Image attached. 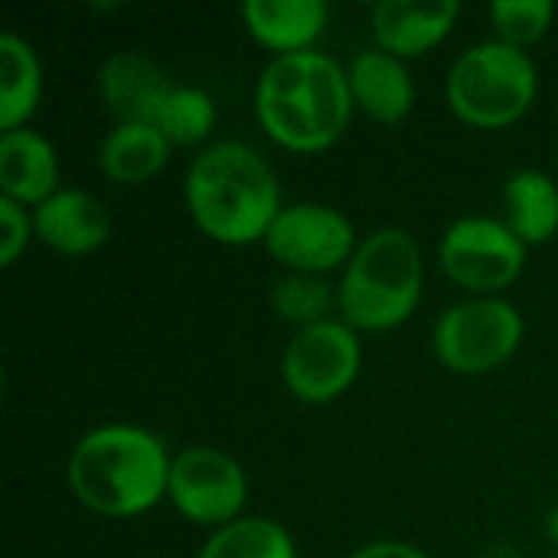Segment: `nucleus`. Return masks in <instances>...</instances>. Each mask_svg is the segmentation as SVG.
Instances as JSON below:
<instances>
[{"instance_id": "obj_1", "label": "nucleus", "mask_w": 558, "mask_h": 558, "mask_svg": "<svg viewBox=\"0 0 558 558\" xmlns=\"http://www.w3.org/2000/svg\"><path fill=\"white\" fill-rule=\"evenodd\" d=\"M353 111L356 105L347 69L317 49L275 56L255 85V118L262 131L294 154L333 147Z\"/></svg>"}, {"instance_id": "obj_2", "label": "nucleus", "mask_w": 558, "mask_h": 558, "mask_svg": "<svg viewBox=\"0 0 558 558\" xmlns=\"http://www.w3.org/2000/svg\"><path fill=\"white\" fill-rule=\"evenodd\" d=\"M183 196L196 229L235 248L265 242L275 216L284 209L275 170L242 141L203 147L186 170Z\"/></svg>"}, {"instance_id": "obj_3", "label": "nucleus", "mask_w": 558, "mask_h": 558, "mask_svg": "<svg viewBox=\"0 0 558 558\" xmlns=\"http://www.w3.org/2000/svg\"><path fill=\"white\" fill-rule=\"evenodd\" d=\"M173 458L141 425H101L82 435L65 464L72 497L108 520H134L167 500Z\"/></svg>"}, {"instance_id": "obj_4", "label": "nucleus", "mask_w": 558, "mask_h": 558, "mask_svg": "<svg viewBox=\"0 0 558 558\" xmlns=\"http://www.w3.org/2000/svg\"><path fill=\"white\" fill-rule=\"evenodd\" d=\"M425 288V258L412 232L386 226L369 232L347 262L337 284V311L356 333L402 327Z\"/></svg>"}, {"instance_id": "obj_5", "label": "nucleus", "mask_w": 558, "mask_h": 558, "mask_svg": "<svg viewBox=\"0 0 558 558\" xmlns=\"http://www.w3.org/2000/svg\"><path fill=\"white\" fill-rule=\"evenodd\" d=\"M445 92L464 124L500 131L530 114L539 95V72L530 52L487 39L454 59Z\"/></svg>"}, {"instance_id": "obj_6", "label": "nucleus", "mask_w": 558, "mask_h": 558, "mask_svg": "<svg viewBox=\"0 0 558 558\" xmlns=\"http://www.w3.org/2000/svg\"><path fill=\"white\" fill-rule=\"evenodd\" d=\"M523 333V314L507 298H468L435 320L432 350L448 373L484 376L517 356Z\"/></svg>"}, {"instance_id": "obj_7", "label": "nucleus", "mask_w": 558, "mask_h": 558, "mask_svg": "<svg viewBox=\"0 0 558 558\" xmlns=\"http://www.w3.org/2000/svg\"><path fill=\"white\" fill-rule=\"evenodd\" d=\"M441 271L471 298H500L526 268V245L504 219L464 216L438 242Z\"/></svg>"}, {"instance_id": "obj_8", "label": "nucleus", "mask_w": 558, "mask_h": 558, "mask_svg": "<svg viewBox=\"0 0 558 558\" xmlns=\"http://www.w3.org/2000/svg\"><path fill=\"white\" fill-rule=\"evenodd\" d=\"M363 366L360 333L347 320H324L298 330L281 353V379L298 402H337L356 383Z\"/></svg>"}, {"instance_id": "obj_9", "label": "nucleus", "mask_w": 558, "mask_h": 558, "mask_svg": "<svg viewBox=\"0 0 558 558\" xmlns=\"http://www.w3.org/2000/svg\"><path fill=\"white\" fill-rule=\"evenodd\" d=\"M167 500L186 523L219 530L242 520L248 477L229 451L193 445L170 464Z\"/></svg>"}, {"instance_id": "obj_10", "label": "nucleus", "mask_w": 558, "mask_h": 558, "mask_svg": "<svg viewBox=\"0 0 558 558\" xmlns=\"http://www.w3.org/2000/svg\"><path fill=\"white\" fill-rule=\"evenodd\" d=\"M356 245L353 222L327 203H288L265 235L268 255L288 275L324 278L333 268H347Z\"/></svg>"}, {"instance_id": "obj_11", "label": "nucleus", "mask_w": 558, "mask_h": 558, "mask_svg": "<svg viewBox=\"0 0 558 558\" xmlns=\"http://www.w3.org/2000/svg\"><path fill=\"white\" fill-rule=\"evenodd\" d=\"M458 16V0H379L373 7V39L383 52L415 59L441 46Z\"/></svg>"}, {"instance_id": "obj_12", "label": "nucleus", "mask_w": 558, "mask_h": 558, "mask_svg": "<svg viewBox=\"0 0 558 558\" xmlns=\"http://www.w3.org/2000/svg\"><path fill=\"white\" fill-rule=\"evenodd\" d=\"M36 239L69 258L98 252L111 235V216L105 203L85 190H59L33 209Z\"/></svg>"}, {"instance_id": "obj_13", "label": "nucleus", "mask_w": 558, "mask_h": 558, "mask_svg": "<svg viewBox=\"0 0 558 558\" xmlns=\"http://www.w3.org/2000/svg\"><path fill=\"white\" fill-rule=\"evenodd\" d=\"M173 82L141 52H111L98 69V95L118 124H154Z\"/></svg>"}, {"instance_id": "obj_14", "label": "nucleus", "mask_w": 558, "mask_h": 558, "mask_svg": "<svg viewBox=\"0 0 558 558\" xmlns=\"http://www.w3.org/2000/svg\"><path fill=\"white\" fill-rule=\"evenodd\" d=\"M347 75L356 111H363L376 124H399L412 114L415 82L405 59L383 49H363L347 65Z\"/></svg>"}, {"instance_id": "obj_15", "label": "nucleus", "mask_w": 558, "mask_h": 558, "mask_svg": "<svg viewBox=\"0 0 558 558\" xmlns=\"http://www.w3.org/2000/svg\"><path fill=\"white\" fill-rule=\"evenodd\" d=\"M59 186V154L33 128L0 134V196L26 209L43 206Z\"/></svg>"}, {"instance_id": "obj_16", "label": "nucleus", "mask_w": 558, "mask_h": 558, "mask_svg": "<svg viewBox=\"0 0 558 558\" xmlns=\"http://www.w3.org/2000/svg\"><path fill=\"white\" fill-rule=\"evenodd\" d=\"M248 36L275 56L311 52L324 36L330 7L324 0H248L242 7Z\"/></svg>"}, {"instance_id": "obj_17", "label": "nucleus", "mask_w": 558, "mask_h": 558, "mask_svg": "<svg viewBox=\"0 0 558 558\" xmlns=\"http://www.w3.org/2000/svg\"><path fill=\"white\" fill-rule=\"evenodd\" d=\"M170 150L173 144L154 124H114L98 147V167L111 183L141 186L167 167Z\"/></svg>"}, {"instance_id": "obj_18", "label": "nucleus", "mask_w": 558, "mask_h": 558, "mask_svg": "<svg viewBox=\"0 0 558 558\" xmlns=\"http://www.w3.org/2000/svg\"><path fill=\"white\" fill-rule=\"evenodd\" d=\"M504 209L513 235L530 245H546L558 235V183L543 170H517L504 183Z\"/></svg>"}, {"instance_id": "obj_19", "label": "nucleus", "mask_w": 558, "mask_h": 558, "mask_svg": "<svg viewBox=\"0 0 558 558\" xmlns=\"http://www.w3.org/2000/svg\"><path fill=\"white\" fill-rule=\"evenodd\" d=\"M43 98V65L36 49L16 36H0V131H20Z\"/></svg>"}, {"instance_id": "obj_20", "label": "nucleus", "mask_w": 558, "mask_h": 558, "mask_svg": "<svg viewBox=\"0 0 558 558\" xmlns=\"http://www.w3.org/2000/svg\"><path fill=\"white\" fill-rule=\"evenodd\" d=\"M196 558H298L291 533L265 517H242L209 533Z\"/></svg>"}, {"instance_id": "obj_21", "label": "nucleus", "mask_w": 558, "mask_h": 558, "mask_svg": "<svg viewBox=\"0 0 558 558\" xmlns=\"http://www.w3.org/2000/svg\"><path fill=\"white\" fill-rule=\"evenodd\" d=\"M213 124H216V105H213L209 92H203L196 85H173L154 118V128L173 147L203 144L209 137Z\"/></svg>"}, {"instance_id": "obj_22", "label": "nucleus", "mask_w": 558, "mask_h": 558, "mask_svg": "<svg viewBox=\"0 0 558 558\" xmlns=\"http://www.w3.org/2000/svg\"><path fill=\"white\" fill-rule=\"evenodd\" d=\"M337 291L320 275H284L271 288V311L298 330L330 320Z\"/></svg>"}, {"instance_id": "obj_23", "label": "nucleus", "mask_w": 558, "mask_h": 558, "mask_svg": "<svg viewBox=\"0 0 558 558\" xmlns=\"http://www.w3.org/2000/svg\"><path fill=\"white\" fill-rule=\"evenodd\" d=\"M487 16L500 43L526 52L553 29L556 7L549 0H494Z\"/></svg>"}, {"instance_id": "obj_24", "label": "nucleus", "mask_w": 558, "mask_h": 558, "mask_svg": "<svg viewBox=\"0 0 558 558\" xmlns=\"http://www.w3.org/2000/svg\"><path fill=\"white\" fill-rule=\"evenodd\" d=\"M33 235V209L0 196V265L13 268Z\"/></svg>"}, {"instance_id": "obj_25", "label": "nucleus", "mask_w": 558, "mask_h": 558, "mask_svg": "<svg viewBox=\"0 0 558 558\" xmlns=\"http://www.w3.org/2000/svg\"><path fill=\"white\" fill-rule=\"evenodd\" d=\"M347 558H432L425 549L412 546V543H399V539H379V543H369L356 553H350Z\"/></svg>"}, {"instance_id": "obj_26", "label": "nucleus", "mask_w": 558, "mask_h": 558, "mask_svg": "<svg viewBox=\"0 0 558 558\" xmlns=\"http://www.w3.org/2000/svg\"><path fill=\"white\" fill-rule=\"evenodd\" d=\"M543 533H546V539H549V543L558 549V507H553V510L546 513V520H543Z\"/></svg>"}]
</instances>
